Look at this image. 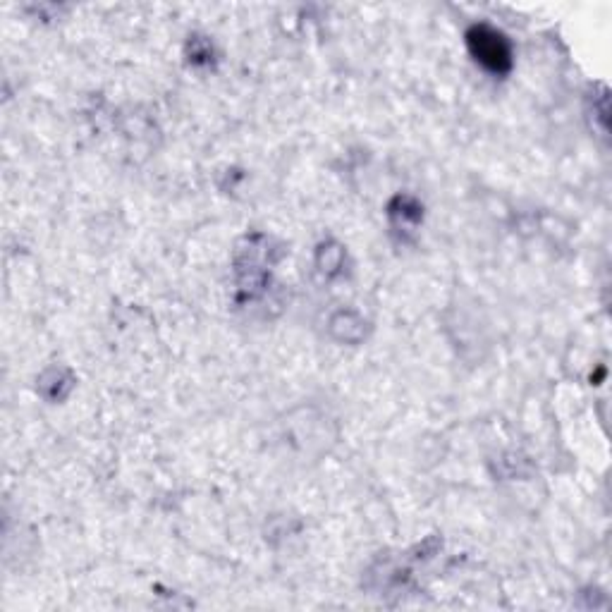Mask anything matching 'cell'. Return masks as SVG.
I'll return each instance as SVG.
<instances>
[{
    "mask_svg": "<svg viewBox=\"0 0 612 612\" xmlns=\"http://www.w3.org/2000/svg\"><path fill=\"white\" fill-rule=\"evenodd\" d=\"M469 44L476 60H481V63L491 67V70H505V67L510 65V48H507L503 36L495 34L493 29H474V32L469 34Z\"/></svg>",
    "mask_w": 612,
    "mask_h": 612,
    "instance_id": "6da1fadb",
    "label": "cell"
}]
</instances>
